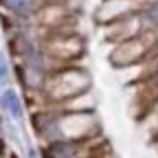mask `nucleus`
<instances>
[{"label": "nucleus", "mask_w": 158, "mask_h": 158, "mask_svg": "<svg viewBox=\"0 0 158 158\" xmlns=\"http://www.w3.org/2000/svg\"><path fill=\"white\" fill-rule=\"evenodd\" d=\"M86 90H92V77L86 68L79 66H57L46 75V81L42 88V94L46 97V101L57 106L64 103L68 99L81 94Z\"/></svg>", "instance_id": "nucleus-1"}, {"label": "nucleus", "mask_w": 158, "mask_h": 158, "mask_svg": "<svg viewBox=\"0 0 158 158\" xmlns=\"http://www.w3.org/2000/svg\"><path fill=\"white\" fill-rule=\"evenodd\" d=\"M156 46H158V31H143L136 37L114 44V48L108 55V62L114 68L143 66L156 55Z\"/></svg>", "instance_id": "nucleus-2"}, {"label": "nucleus", "mask_w": 158, "mask_h": 158, "mask_svg": "<svg viewBox=\"0 0 158 158\" xmlns=\"http://www.w3.org/2000/svg\"><path fill=\"white\" fill-rule=\"evenodd\" d=\"M42 51L51 59V64H55V68L68 66L86 53V40L77 33H57L55 31L42 42Z\"/></svg>", "instance_id": "nucleus-3"}, {"label": "nucleus", "mask_w": 158, "mask_h": 158, "mask_svg": "<svg viewBox=\"0 0 158 158\" xmlns=\"http://www.w3.org/2000/svg\"><path fill=\"white\" fill-rule=\"evenodd\" d=\"M147 2L149 0H103L94 11V20L101 27H106V24L116 22V20H121V18L138 13Z\"/></svg>", "instance_id": "nucleus-4"}, {"label": "nucleus", "mask_w": 158, "mask_h": 158, "mask_svg": "<svg viewBox=\"0 0 158 158\" xmlns=\"http://www.w3.org/2000/svg\"><path fill=\"white\" fill-rule=\"evenodd\" d=\"M143 31H147V29H145L143 20H141V11H138V13H132L127 18L116 20V22L106 24L103 27V40H108L112 44H118V42H125L130 37H136Z\"/></svg>", "instance_id": "nucleus-5"}, {"label": "nucleus", "mask_w": 158, "mask_h": 158, "mask_svg": "<svg viewBox=\"0 0 158 158\" xmlns=\"http://www.w3.org/2000/svg\"><path fill=\"white\" fill-rule=\"evenodd\" d=\"M33 15L37 20V24L48 27L51 31H59L64 27V22L70 18V11L66 7V2H46V5L40 7Z\"/></svg>", "instance_id": "nucleus-6"}, {"label": "nucleus", "mask_w": 158, "mask_h": 158, "mask_svg": "<svg viewBox=\"0 0 158 158\" xmlns=\"http://www.w3.org/2000/svg\"><path fill=\"white\" fill-rule=\"evenodd\" d=\"M0 108L13 123L24 121V101H22V94L18 92V88L7 86L0 90Z\"/></svg>", "instance_id": "nucleus-7"}, {"label": "nucleus", "mask_w": 158, "mask_h": 158, "mask_svg": "<svg viewBox=\"0 0 158 158\" xmlns=\"http://www.w3.org/2000/svg\"><path fill=\"white\" fill-rule=\"evenodd\" d=\"M84 143L86 141H51L46 143L48 158H84Z\"/></svg>", "instance_id": "nucleus-8"}, {"label": "nucleus", "mask_w": 158, "mask_h": 158, "mask_svg": "<svg viewBox=\"0 0 158 158\" xmlns=\"http://www.w3.org/2000/svg\"><path fill=\"white\" fill-rule=\"evenodd\" d=\"M55 108L64 110V112H90V110L97 108V99H94L92 90H86V92L68 99V101H64V103H57Z\"/></svg>", "instance_id": "nucleus-9"}, {"label": "nucleus", "mask_w": 158, "mask_h": 158, "mask_svg": "<svg viewBox=\"0 0 158 158\" xmlns=\"http://www.w3.org/2000/svg\"><path fill=\"white\" fill-rule=\"evenodd\" d=\"M5 9H9L13 15L18 18H27L33 15L40 9V0H0Z\"/></svg>", "instance_id": "nucleus-10"}, {"label": "nucleus", "mask_w": 158, "mask_h": 158, "mask_svg": "<svg viewBox=\"0 0 158 158\" xmlns=\"http://www.w3.org/2000/svg\"><path fill=\"white\" fill-rule=\"evenodd\" d=\"M141 20L147 31H158V0H149L141 9Z\"/></svg>", "instance_id": "nucleus-11"}, {"label": "nucleus", "mask_w": 158, "mask_h": 158, "mask_svg": "<svg viewBox=\"0 0 158 158\" xmlns=\"http://www.w3.org/2000/svg\"><path fill=\"white\" fill-rule=\"evenodd\" d=\"M7 86H11V64H9L7 53L0 48V90Z\"/></svg>", "instance_id": "nucleus-12"}, {"label": "nucleus", "mask_w": 158, "mask_h": 158, "mask_svg": "<svg viewBox=\"0 0 158 158\" xmlns=\"http://www.w3.org/2000/svg\"><path fill=\"white\" fill-rule=\"evenodd\" d=\"M149 86H152V90H156V94H158V66L154 68V73H149Z\"/></svg>", "instance_id": "nucleus-13"}, {"label": "nucleus", "mask_w": 158, "mask_h": 158, "mask_svg": "<svg viewBox=\"0 0 158 158\" xmlns=\"http://www.w3.org/2000/svg\"><path fill=\"white\" fill-rule=\"evenodd\" d=\"M27 158H42V156H40V152H37L35 147H29V152H27Z\"/></svg>", "instance_id": "nucleus-14"}, {"label": "nucleus", "mask_w": 158, "mask_h": 158, "mask_svg": "<svg viewBox=\"0 0 158 158\" xmlns=\"http://www.w3.org/2000/svg\"><path fill=\"white\" fill-rule=\"evenodd\" d=\"M46 2H66V0H46Z\"/></svg>", "instance_id": "nucleus-15"}, {"label": "nucleus", "mask_w": 158, "mask_h": 158, "mask_svg": "<svg viewBox=\"0 0 158 158\" xmlns=\"http://www.w3.org/2000/svg\"><path fill=\"white\" fill-rule=\"evenodd\" d=\"M0 158H5V156H2V152H0Z\"/></svg>", "instance_id": "nucleus-16"}]
</instances>
